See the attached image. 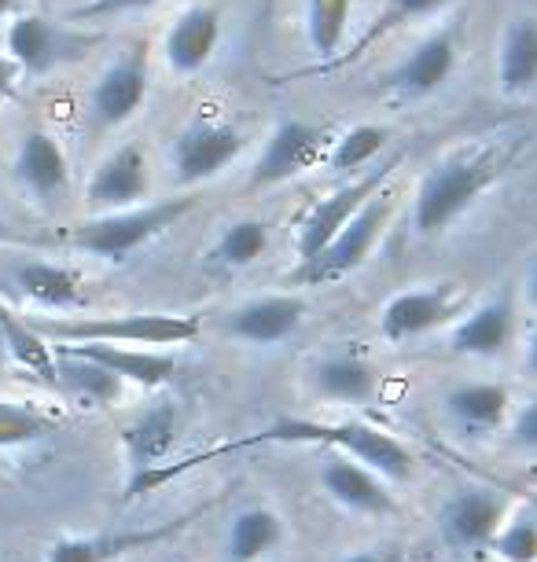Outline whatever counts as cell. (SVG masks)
<instances>
[{
	"label": "cell",
	"instance_id": "cell-1",
	"mask_svg": "<svg viewBox=\"0 0 537 562\" xmlns=\"http://www.w3.org/2000/svg\"><path fill=\"white\" fill-rule=\"evenodd\" d=\"M497 177L501 158L493 155V147H465V151L438 158L413 195V232L419 239L449 232L497 184Z\"/></svg>",
	"mask_w": 537,
	"mask_h": 562
},
{
	"label": "cell",
	"instance_id": "cell-2",
	"mask_svg": "<svg viewBox=\"0 0 537 562\" xmlns=\"http://www.w3.org/2000/svg\"><path fill=\"white\" fill-rule=\"evenodd\" d=\"M30 327L56 346H136V349H174L203 335V316L195 313H114V316H26Z\"/></svg>",
	"mask_w": 537,
	"mask_h": 562
},
{
	"label": "cell",
	"instance_id": "cell-3",
	"mask_svg": "<svg viewBox=\"0 0 537 562\" xmlns=\"http://www.w3.org/2000/svg\"><path fill=\"white\" fill-rule=\"evenodd\" d=\"M250 441H277V445H321L328 452L350 456L354 463L376 471L379 479L402 485L413 479L416 456L394 434H387L376 423L346 419V423H317V419H280Z\"/></svg>",
	"mask_w": 537,
	"mask_h": 562
},
{
	"label": "cell",
	"instance_id": "cell-4",
	"mask_svg": "<svg viewBox=\"0 0 537 562\" xmlns=\"http://www.w3.org/2000/svg\"><path fill=\"white\" fill-rule=\"evenodd\" d=\"M199 206L195 195H177L159 199V203H144L133 210H119V214H100L86 217L78 228L67 232V243L74 250L92 254L100 261H125L130 254L147 247L152 239H159L163 232H170L177 221L188 217Z\"/></svg>",
	"mask_w": 537,
	"mask_h": 562
},
{
	"label": "cell",
	"instance_id": "cell-5",
	"mask_svg": "<svg viewBox=\"0 0 537 562\" xmlns=\"http://www.w3.org/2000/svg\"><path fill=\"white\" fill-rule=\"evenodd\" d=\"M391 217H394V192L383 184L350 217V225H346L339 236H335L328 247L317 254V258L294 272V280L310 283V288H328V283L346 280V276L357 272L368 258H372V250L379 247V239H383Z\"/></svg>",
	"mask_w": 537,
	"mask_h": 562
},
{
	"label": "cell",
	"instance_id": "cell-6",
	"mask_svg": "<svg viewBox=\"0 0 537 562\" xmlns=\"http://www.w3.org/2000/svg\"><path fill=\"white\" fill-rule=\"evenodd\" d=\"M402 158L405 155L383 158V162H376L372 169H365V173L350 177L346 184L328 192L317 206L310 210V214L302 217L299 236H294V247H299V269L302 265H310L346 225H350V217L379 192V188L391 184V177H394V169L402 166Z\"/></svg>",
	"mask_w": 537,
	"mask_h": 562
},
{
	"label": "cell",
	"instance_id": "cell-7",
	"mask_svg": "<svg viewBox=\"0 0 537 562\" xmlns=\"http://www.w3.org/2000/svg\"><path fill=\"white\" fill-rule=\"evenodd\" d=\"M512 496L497 490V485L476 482L465 485L441 504L438 515V533L441 544L460 555H479L493 544L497 529L504 526V518L512 515Z\"/></svg>",
	"mask_w": 537,
	"mask_h": 562
},
{
	"label": "cell",
	"instance_id": "cell-8",
	"mask_svg": "<svg viewBox=\"0 0 537 562\" xmlns=\"http://www.w3.org/2000/svg\"><path fill=\"white\" fill-rule=\"evenodd\" d=\"M89 48V37H78L56 19L41 12H19L4 23V56L15 63L19 74L41 78L63 63L78 59Z\"/></svg>",
	"mask_w": 537,
	"mask_h": 562
},
{
	"label": "cell",
	"instance_id": "cell-9",
	"mask_svg": "<svg viewBox=\"0 0 537 562\" xmlns=\"http://www.w3.org/2000/svg\"><path fill=\"white\" fill-rule=\"evenodd\" d=\"M465 310V291L460 283H416L409 291H398L394 299L379 310V335L387 342L402 346L413 338H424L438 327H446L452 316Z\"/></svg>",
	"mask_w": 537,
	"mask_h": 562
},
{
	"label": "cell",
	"instance_id": "cell-10",
	"mask_svg": "<svg viewBox=\"0 0 537 562\" xmlns=\"http://www.w3.org/2000/svg\"><path fill=\"white\" fill-rule=\"evenodd\" d=\"M152 78H147V56L141 48L114 56L108 67L97 74V81L89 85L86 97V114L89 125L97 133H111L133 119L144 108Z\"/></svg>",
	"mask_w": 537,
	"mask_h": 562
},
{
	"label": "cell",
	"instance_id": "cell-11",
	"mask_svg": "<svg viewBox=\"0 0 537 562\" xmlns=\"http://www.w3.org/2000/svg\"><path fill=\"white\" fill-rule=\"evenodd\" d=\"M244 133L228 122H206L195 119L192 125H184L177 133V140L170 147V166H174V180L181 188H195L214 180L217 173H225L228 166L244 155Z\"/></svg>",
	"mask_w": 537,
	"mask_h": 562
},
{
	"label": "cell",
	"instance_id": "cell-12",
	"mask_svg": "<svg viewBox=\"0 0 537 562\" xmlns=\"http://www.w3.org/2000/svg\"><path fill=\"white\" fill-rule=\"evenodd\" d=\"M177 430H181V408L174 401H159L147 405L125 423L122 430V452L130 463V496L147 493L155 474H163L166 456L174 452Z\"/></svg>",
	"mask_w": 537,
	"mask_h": 562
},
{
	"label": "cell",
	"instance_id": "cell-13",
	"mask_svg": "<svg viewBox=\"0 0 537 562\" xmlns=\"http://www.w3.org/2000/svg\"><path fill=\"white\" fill-rule=\"evenodd\" d=\"M152 195V162L141 144H119L97 162L86 184V210L92 217L144 206Z\"/></svg>",
	"mask_w": 537,
	"mask_h": 562
},
{
	"label": "cell",
	"instance_id": "cell-14",
	"mask_svg": "<svg viewBox=\"0 0 537 562\" xmlns=\"http://www.w3.org/2000/svg\"><path fill=\"white\" fill-rule=\"evenodd\" d=\"M324 144H328V133H324L321 125L283 119L277 130L266 136V144H261L255 169H250V184L255 188L288 184V180H294L299 173L321 162Z\"/></svg>",
	"mask_w": 537,
	"mask_h": 562
},
{
	"label": "cell",
	"instance_id": "cell-15",
	"mask_svg": "<svg viewBox=\"0 0 537 562\" xmlns=\"http://www.w3.org/2000/svg\"><path fill=\"white\" fill-rule=\"evenodd\" d=\"M12 177L41 206H56L70 192V158L59 136L48 130H26L12 155Z\"/></svg>",
	"mask_w": 537,
	"mask_h": 562
},
{
	"label": "cell",
	"instance_id": "cell-16",
	"mask_svg": "<svg viewBox=\"0 0 537 562\" xmlns=\"http://www.w3.org/2000/svg\"><path fill=\"white\" fill-rule=\"evenodd\" d=\"M0 288L41 310H78L86 305V283L70 265L45 258H8L0 265Z\"/></svg>",
	"mask_w": 537,
	"mask_h": 562
},
{
	"label": "cell",
	"instance_id": "cell-17",
	"mask_svg": "<svg viewBox=\"0 0 537 562\" xmlns=\"http://www.w3.org/2000/svg\"><path fill=\"white\" fill-rule=\"evenodd\" d=\"M317 482H321L324 496H328L332 504H339L343 512H350V515L383 518V515L398 512L391 482L379 479V474L368 471V467L354 463L350 456H339V452L324 456L321 471H317Z\"/></svg>",
	"mask_w": 537,
	"mask_h": 562
},
{
	"label": "cell",
	"instance_id": "cell-18",
	"mask_svg": "<svg viewBox=\"0 0 537 562\" xmlns=\"http://www.w3.org/2000/svg\"><path fill=\"white\" fill-rule=\"evenodd\" d=\"M515 299L508 291H497L493 299H486L476 310L460 313V321L449 327L446 346L460 357H476V360H493L504 357L515 346Z\"/></svg>",
	"mask_w": 537,
	"mask_h": 562
},
{
	"label": "cell",
	"instance_id": "cell-19",
	"mask_svg": "<svg viewBox=\"0 0 537 562\" xmlns=\"http://www.w3.org/2000/svg\"><path fill=\"white\" fill-rule=\"evenodd\" d=\"M305 316L310 305L299 294H258L225 316V331L244 346H280L305 324Z\"/></svg>",
	"mask_w": 537,
	"mask_h": 562
},
{
	"label": "cell",
	"instance_id": "cell-20",
	"mask_svg": "<svg viewBox=\"0 0 537 562\" xmlns=\"http://www.w3.org/2000/svg\"><path fill=\"white\" fill-rule=\"evenodd\" d=\"M512 390L493 379H471L441 394V412H446L449 427H457L465 438H490L508 427L512 419Z\"/></svg>",
	"mask_w": 537,
	"mask_h": 562
},
{
	"label": "cell",
	"instance_id": "cell-21",
	"mask_svg": "<svg viewBox=\"0 0 537 562\" xmlns=\"http://www.w3.org/2000/svg\"><path fill=\"white\" fill-rule=\"evenodd\" d=\"M452 70H457V37H452L449 30H438V34H430L427 41H419V45L387 74L383 89L402 100H424L449 81Z\"/></svg>",
	"mask_w": 537,
	"mask_h": 562
},
{
	"label": "cell",
	"instance_id": "cell-22",
	"mask_svg": "<svg viewBox=\"0 0 537 562\" xmlns=\"http://www.w3.org/2000/svg\"><path fill=\"white\" fill-rule=\"evenodd\" d=\"M221 41V12L210 4H192L170 23L163 37V56L174 74H199Z\"/></svg>",
	"mask_w": 537,
	"mask_h": 562
},
{
	"label": "cell",
	"instance_id": "cell-23",
	"mask_svg": "<svg viewBox=\"0 0 537 562\" xmlns=\"http://www.w3.org/2000/svg\"><path fill=\"white\" fill-rule=\"evenodd\" d=\"M63 349L97 360L100 368L119 375L125 386L133 383L144 390H159L177 375L174 349H136V346H100V342H81V346H63Z\"/></svg>",
	"mask_w": 537,
	"mask_h": 562
},
{
	"label": "cell",
	"instance_id": "cell-24",
	"mask_svg": "<svg viewBox=\"0 0 537 562\" xmlns=\"http://www.w3.org/2000/svg\"><path fill=\"white\" fill-rule=\"evenodd\" d=\"M497 89L504 97H526L537 89V15H515L501 34Z\"/></svg>",
	"mask_w": 537,
	"mask_h": 562
},
{
	"label": "cell",
	"instance_id": "cell-25",
	"mask_svg": "<svg viewBox=\"0 0 537 562\" xmlns=\"http://www.w3.org/2000/svg\"><path fill=\"white\" fill-rule=\"evenodd\" d=\"M313 386L332 405H368L376 397V371L361 353L339 349L313 368Z\"/></svg>",
	"mask_w": 537,
	"mask_h": 562
},
{
	"label": "cell",
	"instance_id": "cell-26",
	"mask_svg": "<svg viewBox=\"0 0 537 562\" xmlns=\"http://www.w3.org/2000/svg\"><path fill=\"white\" fill-rule=\"evenodd\" d=\"M56 353V386L63 390L67 397H74L78 405L86 408H108L114 401L122 397L125 383L119 375H111L108 368H100L97 360L89 357H78L63 346H52Z\"/></svg>",
	"mask_w": 537,
	"mask_h": 562
},
{
	"label": "cell",
	"instance_id": "cell-27",
	"mask_svg": "<svg viewBox=\"0 0 537 562\" xmlns=\"http://www.w3.org/2000/svg\"><path fill=\"white\" fill-rule=\"evenodd\" d=\"M283 540V518L266 504L244 507L233 515L225 533V562H258Z\"/></svg>",
	"mask_w": 537,
	"mask_h": 562
},
{
	"label": "cell",
	"instance_id": "cell-28",
	"mask_svg": "<svg viewBox=\"0 0 537 562\" xmlns=\"http://www.w3.org/2000/svg\"><path fill=\"white\" fill-rule=\"evenodd\" d=\"M441 4H446V0H387V4L376 12L372 23H368L365 34L350 45V52H343V56H335V59H328V63H321V67H313L310 74H332V70L350 67L354 59H361V56H365V48H372L376 41H383L387 34H391V30H402V26H409V23H416V19L435 15Z\"/></svg>",
	"mask_w": 537,
	"mask_h": 562
},
{
	"label": "cell",
	"instance_id": "cell-29",
	"mask_svg": "<svg viewBox=\"0 0 537 562\" xmlns=\"http://www.w3.org/2000/svg\"><path fill=\"white\" fill-rule=\"evenodd\" d=\"M0 342L8 346L15 364H23L26 371H34L37 379L56 386V353H52V346L30 327L26 316H19L4 299H0Z\"/></svg>",
	"mask_w": 537,
	"mask_h": 562
},
{
	"label": "cell",
	"instance_id": "cell-30",
	"mask_svg": "<svg viewBox=\"0 0 537 562\" xmlns=\"http://www.w3.org/2000/svg\"><path fill=\"white\" fill-rule=\"evenodd\" d=\"M387 144H391V130H387V125H376V122L350 125L346 133L335 136V144L328 151V166L350 180L357 173H365V169H372Z\"/></svg>",
	"mask_w": 537,
	"mask_h": 562
},
{
	"label": "cell",
	"instance_id": "cell-31",
	"mask_svg": "<svg viewBox=\"0 0 537 562\" xmlns=\"http://www.w3.org/2000/svg\"><path fill=\"white\" fill-rule=\"evenodd\" d=\"M269 247V228L258 217H239L233 225H225V232L217 236V243L210 247V265L225 272H239L247 265H255Z\"/></svg>",
	"mask_w": 537,
	"mask_h": 562
},
{
	"label": "cell",
	"instance_id": "cell-32",
	"mask_svg": "<svg viewBox=\"0 0 537 562\" xmlns=\"http://www.w3.org/2000/svg\"><path fill=\"white\" fill-rule=\"evenodd\" d=\"M350 12L354 0H305V37L324 63L343 52Z\"/></svg>",
	"mask_w": 537,
	"mask_h": 562
},
{
	"label": "cell",
	"instance_id": "cell-33",
	"mask_svg": "<svg viewBox=\"0 0 537 562\" xmlns=\"http://www.w3.org/2000/svg\"><path fill=\"white\" fill-rule=\"evenodd\" d=\"M163 533H119V537H63L48 548V562H114L125 551L159 540Z\"/></svg>",
	"mask_w": 537,
	"mask_h": 562
},
{
	"label": "cell",
	"instance_id": "cell-34",
	"mask_svg": "<svg viewBox=\"0 0 537 562\" xmlns=\"http://www.w3.org/2000/svg\"><path fill=\"white\" fill-rule=\"evenodd\" d=\"M48 434H56V419L52 416L30 405H19V401H0V449L37 445Z\"/></svg>",
	"mask_w": 537,
	"mask_h": 562
},
{
	"label": "cell",
	"instance_id": "cell-35",
	"mask_svg": "<svg viewBox=\"0 0 537 562\" xmlns=\"http://www.w3.org/2000/svg\"><path fill=\"white\" fill-rule=\"evenodd\" d=\"M490 551L501 562H537V515L526 512V507H512Z\"/></svg>",
	"mask_w": 537,
	"mask_h": 562
},
{
	"label": "cell",
	"instance_id": "cell-36",
	"mask_svg": "<svg viewBox=\"0 0 537 562\" xmlns=\"http://www.w3.org/2000/svg\"><path fill=\"white\" fill-rule=\"evenodd\" d=\"M504 430H508L512 449L537 452V394L512 408V419H508V427H504Z\"/></svg>",
	"mask_w": 537,
	"mask_h": 562
},
{
	"label": "cell",
	"instance_id": "cell-37",
	"mask_svg": "<svg viewBox=\"0 0 537 562\" xmlns=\"http://www.w3.org/2000/svg\"><path fill=\"white\" fill-rule=\"evenodd\" d=\"M159 0H92V15H122V12H144Z\"/></svg>",
	"mask_w": 537,
	"mask_h": 562
},
{
	"label": "cell",
	"instance_id": "cell-38",
	"mask_svg": "<svg viewBox=\"0 0 537 562\" xmlns=\"http://www.w3.org/2000/svg\"><path fill=\"white\" fill-rule=\"evenodd\" d=\"M339 562H405V551L402 548H361V551L343 555Z\"/></svg>",
	"mask_w": 537,
	"mask_h": 562
},
{
	"label": "cell",
	"instance_id": "cell-39",
	"mask_svg": "<svg viewBox=\"0 0 537 562\" xmlns=\"http://www.w3.org/2000/svg\"><path fill=\"white\" fill-rule=\"evenodd\" d=\"M19 78H23V74H19V67H15L12 59L4 56V52H0V108H4L8 97H12V92H15Z\"/></svg>",
	"mask_w": 537,
	"mask_h": 562
},
{
	"label": "cell",
	"instance_id": "cell-40",
	"mask_svg": "<svg viewBox=\"0 0 537 562\" xmlns=\"http://www.w3.org/2000/svg\"><path fill=\"white\" fill-rule=\"evenodd\" d=\"M519 291H523V302H526V310H534V313H537V254H534L530 261H526Z\"/></svg>",
	"mask_w": 537,
	"mask_h": 562
},
{
	"label": "cell",
	"instance_id": "cell-41",
	"mask_svg": "<svg viewBox=\"0 0 537 562\" xmlns=\"http://www.w3.org/2000/svg\"><path fill=\"white\" fill-rule=\"evenodd\" d=\"M523 371L530 379H537V324L523 338Z\"/></svg>",
	"mask_w": 537,
	"mask_h": 562
},
{
	"label": "cell",
	"instance_id": "cell-42",
	"mask_svg": "<svg viewBox=\"0 0 537 562\" xmlns=\"http://www.w3.org/2000/svg\"><path fill=\"white\" fill-rule=\"evenodd\" d=\"M23 8H19V0H0V23H8L12 15H19Z\"/></svg>",
	"mask_w": 537,
	"mask_h": 562
},
{
	"label": "cell",
	"instance_id": "cell-43",
	"mask_svg": "<svg viewBox=\"0 0 537 562\" xmlns=\"http://www.w3.org/2000/svg\"><path fill=\"white\" fill-rule=\"evenodd\" d=\"M8 239H15V236H12V228H8V221L0 217V243H8Z\"/></svg>",
	"mask_w": 537,
	"mask_h": 562
},
{
	"label": "cell",
	"instance_id": "cell-44",
	"mask_svg": "<svg viewBox=\"0 0 537 562\" xmlns=\"http://www.w3.org/2000/svg\"><path fill=\"white\" fill-rule=\"evenodd\" d=\"M4 562H15V559H4Z\"/></svg>",
	"mask_w": 537,
	"mask_h": 562
}]
</instances>
